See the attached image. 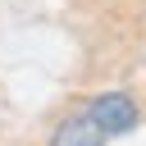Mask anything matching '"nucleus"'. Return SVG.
<instances>
[{
	"label": "nucleus",
	"instance_id": "f03ea898",
	"mask_svg": "<svg viewBox=\"0 0 146 146\" xmlns=\"http://www.w3.org/2000/svg\"><path fill=\"white\" fill-rule=\"evenodd\" d=\"M50 146H105V132H100V128H96L91 119L73 114V119H64V123L55 128Z\"/></svg>",
	"mask_w": 146,
	"mask_h": 146
},
{
	"label": "nucleus",
	"instance_id": "f257e3e1",
	"mask_svg": "<svg viewBox=\"0 0 146 146\" xmlns=\"http://www.w3.org/2000/svg\"><path fill=\"white\" fill-rule=\"evenodd\" d=\"M82 119H91L105 137H123V132H132L141 123V110H137V100L128 91H100L96 100L82 105Z\"/></svg>",
	"mask_w": 146,
	"mask_h": 146
}]
</instances>
